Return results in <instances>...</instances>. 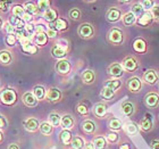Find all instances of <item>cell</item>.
Wrapping results in <instances>:
<instances>
[{
	"label": "cell",
	"mask_w": 159,
	"mask_h": 149,
	"mask_svg": "<svg viewBox=\"0 0 159 149\" xmlns=\"http://www.w3.org/2000/svg\"><path fill=\"white\" fill-rule=\"evenodd\" d=\"M17 99V95L16 92L11 89H6L2 90L0 92V100L1 103L5 104V105H13Z\"/></svg>",
	"instance_id": "1"
},
{
	"label": "cell",
	"mask_w": 159,
	"mask_h": 149,
	"mask_svg": "<svg viewBox=\"0 0 159 149\" xmlns=\"http://www.w3.org/2000/svg\"><path fill=\"white\" fill-rule=\"evenodd\" d=\"M108 40H109V42L114 43V44H120L123 42V40H124L123 32L119 29L114 27L108 33Z\"/></svg>",
	"instance_id": "2"
},
{
	"label": "cell",
	"mask_w": 159,
	"mask_h": 149,
	"mask_svg": "<svg viewBox=\"0 0 159 149\" xmlns=\"http://www.w3.org/2000/svg\"><path fill=\"white\" fill-rule=\"evenodd\" d=\"M120 65H122L123 70L127 71V72H134L139 67V64H138V62H136L134 57H126Z\"/></svg>",
	"instance_id": "3"
},
{
	"label": "cell",
	"mask_w": 159,
	"mask_h": 149,
	"mask_svg": "<svg viewBox=\"0 0 159 149\" xmlns=\"http://www.w3.org/2000/svg\"><path fill=\"white\" fill-rule=\"evenodd\" d=\"M152 128H153L152 115L147 113L146 115H144V117L140 122V129L142 130V131H144V132H149V131L152 130Z\"/></svg>",
	"instance_id": "4"
},
{
	"label": "cell",
	"mask_w": 159,
	"mask_h": 149,
	"mask_svg": "<svg viewBox=\"0 0 159 149\" xmlns=\"http://www.w3.org/2000/svg\"><path fill=\"white\" fill-rule=\"evenodd\" d=\"M144 104L149 108H156L159 105V95L156 92H150L144 97Z\"/></svg>",
	"instance_id": "5"
},
{
	"label": "cell",
	"mask_w": 159,
	"mask_h": 149,
	"mask_svg": "<svg viewBox=\"0 0 159 149\" xmlns=\"http://www.w3.org/2000/svg\"><path fill=\"white\" fill-rule=\"evenodd\" d=\"M159 80V76L157 74V72L155 70H148L146 73L143 74V81L150 86H153V84H156L158 82Z\"/></svg>",
	"instance_id": "6"
},
{
	"label": "cell",
	"mask_w": 159,
	"mask_h": 149,
	"mask_svg": "<svg viewBox=\"0 0 159 149\" xmlns=\"http://www.w3.org/2000/svg\"><path fill=\"white\" fill-rule=\"evenodd\" d=\"M79 34L80 37L84 38V39H89L93 35V27L89 23H83L79 27Z\"/></svg>",
	"instance_id": "7"
},
{
	"label": "cell",
	"mask_w": 159,
	"mask_h": 149,
	"mask_svg": "<svg viewBox=\"0 0 159 149\" xmlns=\"http://www.w3.org/2000/svg\"><path fill=\"white\" fill-rule=\"evenodd\" d=\"M56 71L61 75H66L70 73V64L68 60L66 59H60L58 63L56 64Z\"/></svg>",
	"instance_id": "8"
},
{
	"label": "cell",
	"mask_w": 159,
	"mask_h": 149,
	"mask_svg": "<svg viewBox=\"0 0 159 149\" xmlns=\"http://www.w3.org/2000/svg\"><path fill=\"white\" fill-rule=\"evenodd\" d=\"M141 86H142V82H141V80L139 77H136V76H133L131 79L129 80V83H127V88L131 92H139L140 89H141Z\"/></svg>",
	"instance_id": "9"
},
{
	"label": "cell",
	"mask_w": 159,
	"mask_h": 149,
	"mask_svg": "<svg viewBox=\"0 0 159 149\" xmlns=\"http://www.w3.org/2000/svg\"><path fill=\"white\" fill-rule=\"evenodd\" d=\"M123 73H124V70H123L122 65H120L119 63H113L109 67H108V74L114 76L115 79L120 77V76L123 75Z\"/></svg>",
	"instance_id": "10"
},
{
	"label": "cell",
	"mask_w": 159,
	"mask_h": 149,
	"mask_svg": "<svg viewBox=\"0 0 159 149\" xmlns=\"http://www.w3.org/2000/svg\"><path fill=\"white\" fill-rule=\"evenodd\" d=\"M152 21H153V18H152V16H151V13H150V12H144V13L138 18L136 23H138V25H140V26L146 27L152 23Z\"/></svg>",
	"instance_id": "11"
},
{
	"label": "cell",
	"mask_w": 159,
	"mask_h": 149,
	"mask_svg": "<svg viewBox=\"0 0 159 149\" xmlns=\"http://www.w3.org/2000/svg\"><path fill=\"white\" fill-rule=\"evenodd\" d=\"M120 17H122V14H120V10L113 7V8H110L106 14V18L107 21H109L111 23H115V22H118L120 20Z\"/></svg>",
	"instance_id": "12"
},
{
	"label": "cell",
	"mask_w": 159,
	"mask_h": 149,
	"mask_svg": "<svg viewBox=\"0 0 159 149\" xmlns=\"http://www.w3.org/2000/svg\"><path fill=\"white\" fill-rule=\"evenodd\" d=\"M22 100H23V104L27 107H35L38 104L37 98L34 97V95L32 92H26L24 93L23 97H22Z\"/></svg>",
	"instance_id": "13"
},
{
	"label": "cell",
	"mask_w": 159,
	"mask_h": 149,
	"mask_svg": "<svg viewBox=\"0 0 159 149\" xmlns=\"http://www.w3.org/2000/svg\"><path fill=\"white\" fill-rule=\"evenodd\" d=\"M133 49L135 50L136 53L144 54L147 51L146 40H143L142 38H138V39H135V41L133 42Z\"/></svg>",
	"instance_id": "14"
},
{
	"label": "cell",
	"mask_w": 159,
	"mask_h": 149,
	"mask_svg": "<svg viewBox=\"0 0 159 149\" xmlns=\"http://www.w3.org/2000/svg\"><path fill=\"white\" fill-rule=\"evenodd\" d=\"M20 44H22V49H23V51H25V53L30 54V55L37 54V51H38L37 47L34 46V44H32L29 39L22 40V41H20Z\"/></svg>",
	"instance_id": "15"
},
{
	"label": "cell",
	"mask_w": 159,
	"mask_h": 149,
	"mask_svg": "<svg viewBox=\"0 0 159 149\" xmlns=\"http://www.w3.org/2000/svg\"><path fill=\"white\" fill-rule=\"evenodd\" d=\"M46 96L50 101L56 103V101H59L60 98H61V92H60V90L57 89V88H51V89L48 90V92L46 93Z\"/></svg>",
	"instance_id": "16"
},
{
	"label": "cell",
	"mask_w": 159,
	"mask_h": 149,
	"mask_svg": "<svg viewBox=\"0 0 159 149\" xmlns=\"http://www.w3.org/2000/svg\"><path fill=\"white\" fill-rule=\"evenodd\" d=\"M68 26V24L65 20L63 18H57L53 23H50L49 29H52L55 31H65Z\"/></svg>",
	"instance_id": "17"
},
{
	"label": "cell",
	"mask_w": 159,
	"mask_h": 149,
	"mask_svg": "<svg viewBox=\"0 0 159 149\" xmlns=\"http://www.w3.org/2000/svg\"><path fill=\"white\" fill-rule=\"evenodd\" d=\"M39 122H38L37 119H33V117H31V119H27L25 122H24V128L27 130V131H30V132H35L38 129H39Z\"/></svg>",
	"instance_id": "18"
},
{
	"label": "cell",
	"mask_w": 159,
	"mask_h": 149,
	"mask_svg": "<svg viewBox=\"0 0 159 149\" xmlns=\"http://www.w3.org/2000/svg\"><path fill=\"white\" fill-rule=\"evenodd\" d=\"M51 54H52V56L55 58H58V59H64V57L66 56L67 54V50L63 47H59L58 44L55 47H52V49H51Z\"/></svg>",
	"instance_id": "19"
},
{
	"label": "cell",
	"mask_w": 159,
	"mask_h": 149,
	"mask_svg": "<svg viewBox=\"0 0 159 149\" xmlns=\"http://www.w3.org/2000/svg\"><path fill=\"white\" fill-rule=\"evenodd\" d=\"M60 124L65 130H70L74 126V119L70 115H64L60 119Z\"/></svg>",
	"instance_id": "20"
},
{
	"label": "cell",
	"mask_w": 159,
	"mask_h": 149,
	"mask_svg": "<svg viewBox=\"0 0 159 149\" xmlns=\"http://www.w3.org/2000/svg\"><path fill=\"white\" fill-rule=\"evenodd\" d=\"M82 130L88 134H92L94 131H96V124L94 122L90 121V119H86L82 123Z\"/></svg>",
	"instance_id": "21"
},
{
	"label": "cell",
	"mask_w": 159,
	"mask_h": 149,
	"mask_svg": "<svg viewBox=\"0 0 159 149\" xmlns=\"http://www.w3.org/2000/svg\"><path fill=\"white\" fill-rule=\"evenodd\" d=\"M94 79H96V76H94V73H93V71L91 70H86L83 72L82 74V81L85 84H91V83L94 82Z\"/></svg>",
	"instance_id": "22"
},
{
	"label": "cell",
	"mask_w": 159,
	"mask_h": 149,
	"mask_svg": "<svg viewBox=\"0 0 159 149\" xmlns=\"http://www.w3.org/2000/svg\"><path fill=\"white\" fill-rule=\"evenodd\" d=\"M57 17H58L57 16V12L55 9H51V8L46 10L44 14H43V18H44L47 22H49V23H53V22L57 20Z\"/></svg>",
	"instance_id": "23"
},
{
	"label": "cell",
	"mask_w": 159,
	"mask_h": 149,
	"mask_svg": "<svg viewBox=\"0 0 159 149\" xmlns=\"http://www.w3.org/2000/svg\"><path fill=\"white\" fill-rule=\"evenodd\" d=\"M93 113L97 117H103L107 114V107L103 104H97L94 108H93Z\"/></svg>",
	"instance_id": "24"
},
{
	"label": "cell",
	"mask_w": 159,
	"mask_h": 149,
	"mask_svg": "<svg viewBox=\"0 0 159 149\" xmlns=\"http://www.w3.org/2000/svg\"><path fill=\"white\" fill-rule=\"evenodd\" d=\"M122 112L125 116H132L134 113V106L131 101H125L122 105Z\"/></svg>",
	"instance_id": "25"
},
{
	"label": "cell",
	"mask_w": 159,
	"mask_h": 149,
	"mask_svg": "<svg viewBox=\"0 0 159 149\" xmlns=\"http://www.w3.org/2000/svg\"><path fill=\"white\" fill-rule=\"evenodd\" d=\"M122 18H123V23L125 24L126 26H131V25H133V24L136 22V17L134 16L131 12L124 14V16H123Z\"/></svg>",
	"instance_id": "26"
},
{
	"label": "cell",
	"mask_w": 159,
	"mask_h": 149,
	"mask_svg": "<svg viewBox=\"0 0 159 149\" xmlns=\"http://www.w3.org/2000/svg\"><path fill=\"white\" fill-rule=\"evenodd\" d=\"M39 130L42 134H44V136H49V134L52 133V125L48 122H43L39 125Z\"/></svg>",
	"instance_id": "27"
},
{
	"label": "cell",
	"mask_w": 159,
	"mask_h": 149,
	"mask_svg": "<svg viewBox=\"0 0 159 149\" xmlns=\"http://www.w3.org/2000/svg\"><path fill=\"white\" fill-rule=\"evenodd\" d=\"M100 96L102 97L105 100H110L115 96V91L111 90L110 88H108V86H103L102 90H101V92H100Z\"/></svg>",
	"instance_id": "28"
},
{
	"label": "cell",
	"mask_w": 159,
	"mask_h": 149,
	"mask_svg": "<svg viewBox=\"0 0 159 149\" xmlns=\"http://www.w3.org/2000/svg\"><path fill=\"white\" fill-rule=\"evenodd\" d=\"M72 139H73V137H72L70 130H64L63 132L60 133V140L63 141L64 145H70Z\"/></svg>",
	"instance_id": "29"
},
{
	"label": "cell",
	"mask_w": 159,
	"mask_h": 149,
	"mask_svg": "<svg viewBox=\"0 0 159 149\" xmlns=\"http://www.w3.org/2000/svg\"><path fill=\"white\" fill-rule=\"evenodd\" d=\"M70 145L73 149H82L84 147V140L81 137H75V138L72 139Z\"/></svg>",
	"instance_id": "30"
},
{
	"label": "cell",
	"mask_w": 159,
	"mask_h": 149,
	"mask_svg": "<svg viewBox=\"0 0 159 149\" xmlns=\"http://www.w3.org/2000/svg\"><path fill=\"white\" fill-rule=\"evenodd\" d=\"M10 62H11V55L9 51H7V50L0 51V63L3 65H8Z\"/></svg>",
	"instance_id": "31"
},
{
	"label": "cell",
	"mask_w": 159,
	"mask_h": 149,
	"mask_svg": "<svg viewBox=\"0 0 159 149\" xmlns=\"http://www.w3.org/2000/svg\"><path fill=\"white\" fill-rule=\"evenodd\" d=\"M33 95L37 98V100H42L46 97V89L43 86H35L33 89Z\"/></svg>",
	"instance_id": "32"
},
{
	"label": "cell",
	"mask_w": 159,
	"mask_h": 149,
	"mask_svg": "<svg viewBox=\"0 0 159 149\" xmlns=\"http://www.w3.org/2000/svg\"><path fill=\"white\" fill-rule=\"evenodd\" d=\"M93 146L96 149H105L106 148V139L103 137H96L93 139Z\"/></svg>",
	"instance_id": "33"
},
{
	"label": "cell",
	"mask_w": 159,
	"mask_h": 149,
	"mask_svg": "<svg viewBox=\"0 0 159 149\" xmlns=\"http://www.w3.org/2000/svg\"><path fill=\"white\" fill-rule=\"evenodd\" d=\"M24 10H25V13L29 14V15H31V16H33L34 14L37 13V6H35V3L33 2H26L25 5H24Z\"/></svg>",
	"instance_id": "34"
},
{
	"label": "cell",
	"mask_w": 159,
	"mask_h": 149,
	"mask_svg": "<svg viewBox=\"0 0 159 149\" xmlns=\"http://www.w3.org/2000/svg\"><path fill=\"white\" fill-rule=\"evenodd\" d=\"M125 131L129 133V134H131V136H134V134H136V133H138V131H139V126L136 125L135 123L129 122V123H127V124H126Z\"/></svg>",
	"instance_id": "35"
},
{
	"label": "cell",
	"mask_w": 159,
	"mask_h": 149,
	"mask_svg": "<svg viewBox=\"0 0 159 149\" xmlns=\"http://www.w3.org/2000/svg\"><path fill=\"white\" fill-rule=\"evenodd\" d=\"M131 13H132L135 17H140L143 13H144V10H143L142 6L140 5V2H136V3H134V5L132 6Z\"/></svg>",
	"instance_id": "36"
},
{
	"label": "cell",
	"mask_w": 159,
	"mask_h": 149,
	"mask_svg": "<svg viewBox=\"0 0 159 149\" xmlns=\"http://www.w3.org/2000/svg\"><path fill=\"white\" fill-rule=\"evenodd\" d=\"M122 86V82H120V80L118 79H113V80H109V81H107L106 82V86H108V88H110L111 90H117L119 88V86Z\"/></svg>",
	"instance_id": "37"
},
{
	"label": "cell",
	"mask_w": 159,
	"mask_h": 149,
	"mask_svg": "<svg viewBox=\"0 0 159 149\" xmlns=\"http://www.w3.org/2000/svg\"><path fill=\"white\" fill-rule=\"evenodd\" d=\"M13 15L22 20V18L24 17V15H25V10H24V8L22 6L16 5V6L13 7Z\"/></svg>",
	"instance_id": "38"
},
{
	"label": "cell",
	"mask_w": 159,
	"mask_h": 149,
	"mask_svg": "<svg viewBox=\"0 0 159 149\" xmlns=\"http://www.w3.org/2000/svg\"><path fill=\"white\" fill-rule=\"evenodd\" d=\"M60 119H61V117H60L57 113H51V114L49 115V123L52 126H58V125H59Z\"/></svg>",
	"instance_id": "39"
},
{
	"label": "cell",
	"mask_w": 159,
	"mask_h": 149,
	"mask_svg": "<svg viewBox=\"0 0 159 149\" xmlns=\"http://www.w3.org/2000/svg\"><path fill=\"white\" fill-rule=\"evenodd\" d=\"M109 128L114 131H118L122 129V122L118 119H111L109 121Z\"/></svg>",
	"instance_id": "40"
},
{
	"label": "cell",
	"mask_w": 159,
	"mask_h": 149,
	"mask_svg": "<svg viewBox=\"0 0 159 149\" xmlns=\"http://www.w3.org/2000/svg\"><path fill=\"white\" fill-rule=\"evenodd\" d=\"M48 41V38H47L46 33H40L37 34V37H35V43H37L38 46H44Z\"/></svg>",
	"instance_id": "41"
},
{
	"label": "cell",
	"mask_w": 159,
	"mask_h": 149,
	"mask_svg": "<svg viewBox=\"0 0 159 149\" xmlns=\"http://www.w3.org/2000/svg\"><path fill=\"white\" fill-rule=\"evenodd\" d=\"M155 3L156 2H155V1H151V0H144V1H141L140 5L142 6V8H143L144 12H150V9L155 6Z\"/></svg>",
	"instance_id": "42"
},
{
	"label": "cell",
	"mask_w": 159,
	"mask_h": 149,
	"mask_svg": "<svg viewBox=\"0 0 159 149\" xmlns=\"http://www.w3.org/2000/svg\"><path fill=\"white\" fill-rule=\"evenodd\" d=\"M68 15H70V18L74 21H77L81 18V12H80L79 8H73V9H70Z\"/></svg>",
	"instance_id": "43"
},
{
	"label": "cell",
	"mask_w": 159,
	"mask_h": 149,
	"mask_svg": "<svg viewBox=\"0 0 159 149\" xmlns=\"http://www.w3.org/2000/svg\"><path fill=\"white\" fill-rule=\"evenodd\" d=\"M118 139H119L118 134H117V133H115V132H110L106 136V141H108V142H110V143L117 142V141H118Z\"/></svg>",
	"instance_id": "44"
},
{
	"label": "cell",
	"mask_w": 159,
	"mask_h": 149,
	"mask_svg": "<svg viewBox=\"0 0 159 149\" xmlns=\"http://www.w3.org/2000/svg\"><path fill=\"white\" fill-rule=\"evenodd\" d=\"M150 13H151V16H152L153 20L159 22V5L155 3V6L150 9Z\"/></svg>",
	"instance_id": "45"
},
{
	"label": "cell",
	"mask_w": 159,
	"mask_h": 149,
	"mask_svg": "<svg viewBox=\"0 0 159 149\" xmlns=\"http://www.w3.org/2000/svg\"><path fill=\"white\" fill-rule=\"evenodd\" d=\"M38 7H39L40 9L42 10H48L50 7V1H48V0H39L38 1Z\"/></svg>",
	"instance_id": "46"
},
{
	"label": "cell",
	"mask_w": 159,
	"mask_h": 149,
	"mask_svg": "<svg viewBox=\"0 0 159 149\" xmlns=\"http://www.w3.org/2000/svg\"><path fill=\"white\" fill-rule=\"evenodd\" d=\"M76 110H77V113H79L80 115H88V113H89V108H88L85 105H83V104H80V105H77Z\"/></svg>",
	"instance_id": "47"
},
{
	"label": "cell",
	"mask_w": 159,
	"mask_h": 149,
	"mask_svg": "<svg viewBox=\"0 0 159 149\" xmlns=\"http://www.w3.org/2000/svg\"><path fill=\"white\" fill-rule=\"evenodd\" d=\"M24 30L26 31L30 35H32V34L35 32V26H34L33 24H31V23H25V27H24Z\"/></svg>",
	"instance_id": "48"
},
{
	"label": "cell",
	"mask_w": 159,
	"mask_h": 149,
	"mask_svg": "<svg viewBox=\"0 0 159 149\" xmlns=\"http://www.w3.org/2000/svg\"><path fill=\"white\" fill-rule=\"evenodd\" d=\"M2 26H3V30L6 31L8 34H14V33H15V29H14V27L10 25L9 22H6V23L2 25Z\"/></svg>",
	"instance_id": "49"
},
{
	"label": "cell",
	"mask_w": 159,
	"mask_h": 149,
	"mask_svg": "<svg viewBox=\"0 0 159 149\" xmlns=\"http://www.w3.org/2000/svg\"><path fill=\"white\" fill-rule=\"evenodd\" d=\"M17 39L15 37V34H8L7 35V43H8V46H14L15 43H16Z\"/></svg>",
	"instance_id": "50"
},
{
	"label": "cell",
	"mask_w": 159,
	"mask_h": 149,
	"mask_svg": "<svg viewBox=\"0 0 159 149\" xmlns=\"http://www.w3.org/2000/svg\"><path fill=\"white\" fill-rule=\"evenodd\" d=\"M35 33L40 34V33H46V26L42 25V24H39L35 26Z\"/></svg>",
	"instance_id": "51"
},
{
	"label": "cell",
	"mask_w": 159,
	"mask_h": 149,
	"mask_svg": "<svg viewBox=\"0 0 159 149\" xmlns=\"http://www.w3.org/2000/svg\"><path fill=\"white\" fill-rule=\"evenodd\" d=\"M46 35H47V38H56L57 31L52 30V29H48V30L46 31Z\"/></svg>",
	"instance_id": "52"
},
{
	"label": "cell",
	"mask_w": 159,
	"mask_h": 149,
	"mask_svg": "<svg viewBox=\"0 0 159 149\" xmlns=\"http://www.w3.org/2000/svg\"><path fill=\"white\" fill-rule=\"evenodd\" d=\"M7 124H8V122H7L6 117L0 114V129H5L7 126Z\"/></svg>",
	"instance_id": "53"
},
{
	"label": "cell",
	"mask_w": 159,
	"mask_h": 149,
	"mask_svg": "<svg viewBox=\"0 0 159 149\" xmlns=\"http://www.w3.org/2000/svg\"><path fill=\"white\" fill-rule=\"evenodd\" d=\"M8 5L9 3L7 1H0V10L1 12H7L8 10Z\"/></svg>",
	"instance_id": "54"
},
{
	"label": "cell",
	"mask_w": 159,
	"mask_h": 149,
	"mask_svg": "<svg viewBox=\"0 0 159 149\" xmlns=\"http://www.w3.org/2000/svg\"><path fill=\"white\" fill-rule=\"evenodd\" d=\"M22 20H23L24 22H27V23H30V22H32V20H33V18H32V16H31V15H29V14L25 13V15H24V17L22 18Z\"/></svg>",
	"instance_id": "55"
},
{
	"label": "cell",
	"mask_w": 159,
	"mask_h": 149,
	"mask_svg": "<svg viewBox=\"0 0 159 149\" xmlns=\"http://www.w3.org/2000/svg\"><path fill=\"white\" fill-rule=\"evenodd\" d=\"M151 149H159V140H152L151 141Z\"/></svg>",
	"instance_id": "56"
},
{
	"label": "cell",
	"mask_w": 159,
	"mask_h": 149,
	"mask_svg": "<svg viewBox=\"0 0 159 149\" xmlns=\"http://www.w3.org/2000/svg\"><path fill=\"white\" fill-rule=\"evenodd\" d=\"M84 149H96V147L93 146L92 142H88L84 145Z\"/></svg>",
	"instance_id": "57"
},
{
	"label": "cell",
	"mask_w": 159,
	"mask_h": 149,
	"mask_svg": "<svg viewBox=\"0 0 159 149\" xmlns=\"http://www.w3.org/2000/svg\"><path fill=\"white\" fill-rule=\"evenodd\" d=\"M119 149H131V147H129V145H127V143H124V145H120Z\"/></svg>",
	"instance_id": "58"
},
{
	"label": "cell",
	"mask_w": 159,
	"mask_h": 149,
	"mask_svg": "<svg viewBox=\"0 0 159 149\" xmlns=\"http://www.w3.org/2000/svg\"><path fill=\"white\" fill-rule=\"evenodd\" d=\"M8 149H20V147L17 146L16 143H11V145L8 147Z\"/></svg>",
	"instance_id": "59"
},
{
	"label": "cell",
	"mask_w": 159,
	"mask_h": 149,
	"mask_svg": "<svg viewBox=\"0 0 159 149\" xmlns=\"http://www.w3.org/2000/svg\"><path fill=\"white\" fill-rule=\"evenodd\" d=\"M2 25H3V22L1 20V17H0V27H2Z\"/></svg>",
	"instance_id": "60"
},
{
	"label": "cell",
	"mask_w": 159,
	"mask_h": 149,
	"mask_svg": "<svg viewBox=\"0 0 159 149\" xmlns=\"http://www.w3.org/2000/svg\"><path fill=\"white\" fill-rule=\"evenodd\" d=\"M1 141H2V133L0 132V142H1Z\"/></svg>",
	"instance_id": "61"
}]
</instances>
